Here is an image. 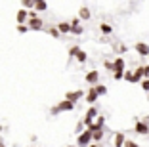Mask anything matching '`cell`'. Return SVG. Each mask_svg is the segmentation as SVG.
Masks as SVG:
<instances>
[{"mask_svg":"<svg viewBox=\"0 0 149 147\" xmlns=\"http://www.w3.org/2000/svg\"><path fill=\"white\" fill-rule=\"evenodd\" d=\"M90 143H92V132H90V130L80 132L79 138H77V145H79V147H88Z\"/></svg>","mask_w":149,"mask_h":147,"instance_id":"1","label":"cell"},{"mask_svg":"<svg viewBox=\"0 0 149 147\" xmlns=\"http://www.w3.org/2000/svg\"><path fill=\"white\" fill-rule=\"evenodd\" d=\"M97 115H100V113H97V109L94 107V105H92V107H90V109L86 111V115H84V118H82V122L86 124V128H90V126H92V122L96 121V117H97Z\"/></svg>","mask_w":149,"mask_h":147,"instance_id":"2","label":"cell"},{"mask_svg":"<svg viewBox=\"0 0 149 147\" xmlns=\"http://www.w3.org/2000/svg\"><path fill=\"white\" fill-rule=\"evenodd\" d=\"M73 109H74V103H71V101L63 100L59 105L52 107V115H57V113H61V111H73Z\"/></svg>","mask_w":149,"mask_h":147,"instance_id":"3","label":"cell"},{"mask_svg":"<svg viewBox=\"0 0 149 147\" xmlns=\"http://www.w3.org/2000/svg\"><path fill=\"white\" fill-rule=\"evenodd\" d=\"M134 132L140 136H147L149 134V124L145 121H136V124H134Z\"/></svg>","mask_w":149,"mask_h":147,"instance_id":"4","label":"cell"},{"mask_svg":"<svg viewBox=\"0 0 149 147\" xmlns=\"http://www.w3.org/2000/svg\"><path fill=\"white\" fill-rule=\"evenodd\" d=\"M134 50L138 52V56H140V57H149V44L136 42V44H134Z\"/></svg>","mask_w":149,"mask_h":147,"instance_id":"5","label":"cell"},{"mask_svg":"<svg viewBox=\"0 0 149 147\" xmlns=\"http://www.w3.org/2000/svg\"><path fill=\"white\" fill-rule=\"evenodd\" d=\"M103 126H105V117H101V115H97L96 121L92 122V126L86 130H90V132H96V130H103Z\"/></svg>","mask_w":149,"mask_h":147,"instance_id":"6","label":"cell"},{"mask_svg":"<svg viewBox=\"0 0 149 147\" xmlns=\"http://www.w3.org/2000/svg\"><path fill=\"white\" fill-rule=\"evenodd\" d=\"M84 80H86L88 84H92V86H96V84H100V73H97L96 69L94 71H90V73L84 77Z\"/></svg>","mask_w":149,"mask_h":147,"instance_id":"7","label":"cell"},{"mask_svg":"<svg viewBox=\"0 0 149 147\" xmlns=\"http://www.w3.org/2000/svg\"><path fill=\"white\" fill-rule=\"evenodd\" d=\"M82 95H84V92H82V90L67 92V94H65V100H67V101H71V103H77V101H79L80 98H82Z\"/></svg>","mask_w":149,"mask_h":147,"instance_id":"8","label":"cell"},{"mask_svg":"<svg viewBox=\"0 0 149 147\" xmlns=\"http://www.w3.org/2000/svg\"><path fill=\"white\" fill-rule=\"evenodd\" d=\"M97 98H100V95H97V92H96V88H94V86L86 92V95H84V100H86L90 105H94V103H96V101H97Z\"/></svg>","mask_w":149,"mask_h":147,"instance_id":"9","label":"cell"},{"mask_svg":"<svg viewBox=\"0 0 149 147\" xmlns=\"http://www.w3.org/2000/svg\"><path fill=\"white\" fill-rule=\"evenodd\" d=\"M134 73H136L138 77L141 78V80H143V78H149V65H140V67H138Z\"/></svg>","mask_w":149,"mask_h":147,"instance_id":"10","label":"cell"},{"mask_svg":"<svg viewBox=\"0 0 149 147\" xmlns=\"http://www.w3.org/2000/svg\"><path fill=\"white\" fill-rule=\"evenodd\" d=\"M27 29H33V31H40L42 29V19L35 17V19H29V27Z\"/></svg>","mask_w":149,"mask_h":147,"instance_id":"11","label":"cell"},{"mask_svg":"<svg viewBox=\"0 0 149 147\" xmlns=\"http://www.w3.org/2000/svg\"><path fill=\"white\" fill-rule=\"evenodd\" d=\"M124 80H128V82H132V84H136V82H141V78L138 77L136 73H130V71H128V73H124Z\"/></svg>","mask_w":149,"mask_h":147,"instance_id":"12","label":"cell"},{"mask_svg":"<svg viewBox=\"0 0 149 147\" xmlns=\"http://www.w3.org/2000/svg\"><path fill=\"white\" fill-rule=\"evenodd\" d=\"M115 71H123L124 73V59L123 57H115V61H113V73Z\"/></svg>","mask_w":149,"mask_h":147,"instance_id":"13","label":"cell"},{"mask_svg":"<svg viewBox=\"0 0 149 147\" xmlns=\"http://www.w3.org/2000/svg\"><path fill=\"white\" fill-rule=\"evenodd\" d=\"M124 139H126V136L123 134V132H117V134H115V147H123L124 145Z\"/></svg>","mask_w":149,"mask_h":147,"instance_id":"14","label":"cell"},{"mask_svg":"<svg viewBox=\"0 0 149 147\" xmlns=\"http://www.w3.org/2000/svg\"><path fill=\"white\" fill-rule=\"evenodd\" d=\"M56 29H57V33H59V35H61V33H63V35H67V33H71V25H69L67 21L59 23V25H57Z\"/></svg>","mask_w":149,"mask_h":147,"instance_id":"15","label":"cell"},{"mask_svg":"<svg viewBox=\"0 0 149 147\" xmlns=\"http://www.w3.org/2000/svg\"><path fill=\"white\" fill-rule=\"evenodd\" d=\"M100 31H101V35H111V33H113V27H111L109 23H101Z\"/></svg>","mask_w":149,"mask_h":147,"instance_id":"16","label":"cell"},{"mask_svg":"<svg viewBox=\"0 0 149 147\" xmlns=\"http://www.w3.org/2000/svg\"><path fill=\"white\" fill-rule=\"evenodd\" d=\"M74 57H77V61H79V63H86V61H88V54L82 52V50H79Z\"/></svg>","mask_w":149,"mask_h":147,"instance_id":"17","label":"cell"},{"mask_svg":"<svg viewBox=\"0 0 149 147\" xmlns=\"http://www.w3.org/2000/svg\"><path fill=\"white\" fill-rule=\"evenodd\" d=\"M79 17L80 19H90V17H92V13H90V10H88V8H80L79 10Z\"/></svg>","mask_w":149,"mask_h":147,"instance_id":"18","label":"cell"},{"mask_svg":"<svg viewBox=\"0 0 149 147\" xmlns=\"http://www.w3.org/2000/svg\"><path fill=\"white\" fill-rule=\"evenodd\" d=\"M103 134H105V132H103V130H96V132H92V141H101V139H103Z\"/></svg>","mask_w":149,"mask_h":147,"instance_id":"19","label":"cell"},{"mask_svg":"<svg viewBox=\"0 0 149 147\" xmlns=\"http://www.w3.org/2000/svg\"><path fill=\"white\" fill-rule=\"evenodd\" d=\"M25 19H27V12H25V10H19V12H17V23H19V25H23Z\"/></svg>","mask_w":149,"mask_h":147,"instance_id":"20","label":"cell"},{"mask_svg":"<svg viewBox=\"0 0 149 147\" xmlns=\"http://www.w3.org/2000/svg\"><path fill=\"white\" fill-rule=\"evenodd\" d=\"M94 88H96L97 95H105V94H107V88L103 86V84H96V86H94Z\"/></svg>","mask_w":149,"mask_h":147,"instance_id":"21","label":"cell"},{"mask_svg":"<svg viewBox=\"0 0 149 147\" xmlns=\"http://www.w3.org/2000/svg\"><path fill=\"white\" fill-rule=\"evenodd\" d=\"M35 8L38 10V12H44V10L48 8V4H46V2H42V0H40V2H35Z\"/></svg>","mask_w":149,"mask_h":147,"instance_id":"22","label":"cell"},{"mask_svg":"<svg viewBox=\"0 0 149 147\" xmlns=\"http://www.w3.org/2000/svg\"><path fill=\"white\" fill-rule=\"evenodd\" d=\"M82 33H84V31H82V27H71V35H77V36H80V35H82Z\"/></svg>","mask_w":149,"mask_h":147,"instance_id":"23","label":"cell"},{"mask_svg":"<svg viewBox=\"0 0 149 147\" xmlns=\"http://www.w3.org/2000/svg\"><path fill=\"white\" fill-rule=\"evenodd\" d=\"M123 147H140L136 141H132V139H124V145Z\"/></svg>","mask_w":149,"mask_h":147,"instance_id":"24","label":"cell"},{"mask_svg":"<svg viewBox=\"0 0 149 147\" xmlns=\"http://www.w3.org/2000/svg\"><path fill=\"white\" fill-rule=\"evenodd\" d=\"M141 90L149 92V78H143V80H141Z\"/></svg>","mask_w":149,"mask_h":147,"instance_id":"25","label":"cell"},{"mask_svg":"<svg viewBox=\"0 0 149 147\" xmlns=\"http://www.w3.org/2000/svg\"><path fill=\"white\" fill-rule=\"evenodd\" d=\"M113 77H115V80H123L124 73H123V71H115V73H113Z\"/></svg>","mask_w":149,"mask_h":147,"instance_id":"26","label":"cell"},{"mask_svg":"<svg viewBox=\"0 0 149 147\" xmlns=\"http://www.w3.org/2000/svg\"><path fill=\"white\" fill-rule=\"evenodd\" d=\"M79 50H80V46H73V48H71V50H69V56H71V57H74V56H77V52H79Z\"/></svg>","mask_w":149,"mask_h":147,"instance_id":"27","label":"cell"},{"mask_svg":"<svg viewBox=\"0 0 149 147\" xmlns=\"http://www.w3.org/2000/svg\"><path fill=\"white\" fill-rule=\"evenodd\" d=\"M48 33H50V35L54 36V38H57V36H59V33H57V29H56V27H52V29H48Z\"/></svg>","mask_w":149,"mask_h":147,"instance_id":"28","label":"cell"},{"mask_svg":"<svg viewBox=\"0 0 149 147\" xmlns=\"http://www.w3.org/2000/svg\"><path fill=\"white\" fill-rule=\"evenodd\" d=\"M23 6H25V8H33L35 2H33V0H23Z\"/></svg>","mask_w":149,"mask_h":147,"instance_id":"29","label":"cell"},{"mask_svg":"<svg viewBox=\"0 0 149 147\" xmlns=\"http://www.w3.org/2000/svg\"><path fill=\"white\" fill-rule=\"evenodd\" d=\"M17 31H19V33H27V31H29V29H27L25 25H17Z\"/></svg>","mask_w":149,"mask_h":147,"instance_id":"30","label":"cell"},{"mask_svg":"<svg viewBox=\"0 0 149 147\" xmlns=\"http://www.w3.org/2000/svg\"><path fill=\"white\" fill-rule=\"evenodd\" d=\"M103 65H105V69L113 71V63H111V61H105V63H103Z\"/></svg>","mask_w":149,"mask_h":147,"instance_id":"31","label":"cell"},{"mask_svg":"<svg viewBox=\"0 0 149 147\" xmlns=\"http://www.w3.org/2000/svg\"><path fill=\"white\" fill-rule=\"evenodd\" d=\"M88 147H100V145H97V143H92V145H88Z\"/></svg>","mask_w":149,"mask_h":147,"instance_id":"32","label":"cell"},{"mask_svg":"<svg viewBox=\"0 0 149 147\" xmlns=\"http://www.w3.org/2000/svg\"><path fill=\"white\" fill-rule=\"evenodd\" d=\"M0 147H2V145H0Z\"/></svg>","mask_w":149,"mask_h":147,"instance_id":"33","label":"cell"}]
</instances>
